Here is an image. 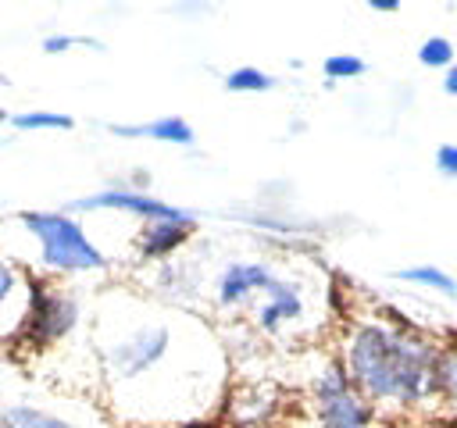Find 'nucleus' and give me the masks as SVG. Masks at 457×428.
Returning a JSON list of instances; mask_svg holds the SVG:
<instances>
[{
	"instance_id": "20e7f679",
	"label": "nucleus",
	"mask_w": 457,
	"mask_h": 428,
	"mask_svg": "<svg viewBox=\"0 0 457 428\" xmlns=\"http://www.w3.org/2000/svg\"><path fill=\"white\" fill-rule=\"evenodd\" d=\"M79 321V303L57 289H36L29 314H25V339L36 346H46L61 335H68Z\"/></svg>"
},
{
	"instance_id": "ddd939ff",
	"label": "nucleus",
	"mask_w": 457,
	"mask_h": 428,
	"mask_svg": "<svg viewBox=\"0 0 457 428\" xmlns=\"http://www.w3.org/2000/svg\"><path fill=\"white\" fill-rule=\"evenodd\" d=\"M4 417L11 421V428H75V424H68L64 417L46 414V410H36V407H25V403L7 407Z\"/></svg>"
},
{
	"instance_id": "b1692460",
	"label": "nucleus",
	"mask_w": 457,
	"mask_h": 428,
	"mask_svg": "<svg viewBox=\"0 0 457 428\" xmlns=\"http://www.w3.org/2000/svg\"><path fill=\"white\" fill-rule=\"evenodd\" d=\"M0 121H7V111H4V107H0Z\"/></svg>"
},
{
	"instance_id": "9d476101",
	"label": "nucleus",
	"mask_w": 457,
	"mask_h": 428,
	"mask_svg": "<svg viewBox=\"0 0 457 428\" xmlns=\"http://www.w3.org/2000/svg\"><path fill=\"white\" fill-rule=\"evenodd\" d=\"M189 228H193V221H150L139 235V253L143 257H164L189 235Z\"/></svg>"
},
{
	"instance_id": "1a4fd4ad",
	"label": "nucleus",
	"mask_w": 457,
	"mask_h": 428,
	"mask_svg": "<svg viewBox=\"0 0 457 428\" xmlns=\"http://www.w3.org/2000/svg\"><path fill=\"white\" fill-rule=\"evenodd\" d=\"M114 136H125V139H157V143H179V146H189L196 136L189 128V121H182L179 114H168V118H157V121H146V125H111Z\"/></svg>"
},
{
	"instance_id": "4468645a",
	"label": "nucleus",
	"mask_w": 457,
	"mask_h": 428,
	"mask_svg": "<svg viewBox=\"0 0 457 428\" xmlns=\"http://www.w3.org/2000/svg\"><path fill=\"white\" fill-rule=\"evenodd\" d=\"M271 86H275V78L257 71V68H236V71L225 75V89L228 93H264Z\"/></svg>"
},
{
	"instance_id": "423d86ee",
	"label": "nucleus",
	"mask_w": 457,
	"mask_h": 428,
	"mask_svg": "<svg viewBox=\"0 0 457 428\" xmlns=\"http://www.w3.org/2000/svg\"><path fill=\"white\" fill-rule=\"evenodd\" d=\"M164 350H168V328L164 325H154V328H139L129 339L114 342L107 350V360H111V367L121 378H136V374L150 371L164 357Z\"/></svg>"
},
{
	"instance_id": "f03ea898",
	"label": "nucleus",
	"mask_w": 457,
	"mask_h": 428,
	"mask_svg": "<svg viewBox=\"0 0 457 428\" xmlns=\"http://www.w3.org/2000/svg\"><path fill=\"white\" fill-rule=\"evenodd\" d=\"M21 225L39 239V257L46 268L57 271H100L107 268V257L86 239L82 225L61 210H29L21 214Z\"/></svg>"
},
{
	"instance_id": "a878e982",
	"label": "nucleus",
	"mask_w": 457,
	"mask_h": 428,
	"mask_svg": "<svg viewBox=\"0 0 457 428\" xmlns=\"http://www.w3.org/2000/svg\"><path fill=\"white\" fill-rule=\"evenodd\" d=\"M0 86H4V71H0Z\"/></svg>"
},
{
	"instance_id": "6e6552de",
	"label": "nucleus",
	"mask_w": 457,
	"mask_h": 428,
	"mask_svg": "<svg viewBox=\"0 0 457 428\" xmlns=\"http://www.w3.org/2000/svg\"><path fill=\"white\" fill-rule=\"evenodd\" d=\"M264 303L257 307V325L264 328V332H278L282 325H289V321H296L300 314H303V296H300V289L293 285V282H286V278H271L268 285H264Z\"/></svg>"
},
{
	"instance_id": "dca6fc26",
	"label": "nucleus",
	"mask_w": 457,
	"mask_h": 428,
	"mask_svg": "<svg viewBox=\"0 0 457 428\" xmlns=\"http://www.w3.org/2000/svg\"><path fill=\"white\" fill-rule=\"evenodd\" d=\"M418 61H421L425 68H446V64L453 61V46H450V39H443V36L425 39L421 50H418Z\"/></svg>"
},
{
	"instance_id": "412c9836",
	"label": "nucleus",
	"mask_w": 457,
	"mask_h": 428,
	"mask_svg": "<svg viewBox=\"0 0 457 428\" xmlns=\"http://www.w3.org/2000/svg\"><path fill=\"white\" fill-rule=\"evenodd\" d=\"M443 89H446L450 96H457V68H450V71H446V78H443Z\"/></svg>"
},
{
	"instance_id": "0eeeda50",
	"label": "nucleus",
	"mask_w": 457,
	"mask_h": 428,
	"mask_svg": "<svg viewBox=\"0 0 457 428\" xmlns=\"http://www.w3.org/2000/svg\"><path fill=\"white\" fill-rule=\"evenodd\" d=\"M271 278H275V271L268 264H261V260H236L218 278V303L221 307H239L250 296L264 292V285Z\"/></svg>"
},
{
	"instance_id": "2eb2a0df",
	"label": "nucleus",
	"mask_w": 457,
	"mask_h": 428,
	"mask_svg": "<svg viewBox=\"0 0 457 428\" xmlns=\"http://www.w3.org/2000/svg\"><path fill=\"white\" fill-rule=\"evenodd\" d=\"M14 128L21 132H39V128H71L68 114H54V111H29V114H14L11 118Z\"/></svg>"
},
{
	"instance_id": "bb28decb",
	"label": "nucleus",
	"mask_w": 457,
	"mask_h": 428,
	"mask_svg": "<svg viewBox=\"0 0 457 428\" xmlns=\"http://www.w3.org/2000/svg\"><path fill=\"white\" fill-rule=\"evenodd\" d=\"M311 428H325V424H311Z\"/></svg>"
},
{
	"instance_id": "4be33fe9",
	"label": "nucleus",
	"mask_w": 457,
	"mask_h": 428,
	"mask_svg": "<svg viewBox=\"0 0 457 428\" xmlns=\"http://www.w3.org/2000/svg\"><path fill=\"white\" fill-rule=\"evenodd\" d=\"M375 11H396V0H371Z\"/></svg>"
},
{
	"instance_id": "39448f33",
	"label": "nucleus",
	"mask_w": 457,
	"mask_h": 428,
	"mask_svg": "<svg viewBox=\"0 0 457 428\" xmlns=\"http://www.w3.org/2000/svg\"><path fill=\"white\" fill-rule=\"evenodd\" d=\"M129 210V214H139V218H150V221H193L189 210H179L164 200H154L146 193H136V189H104V193H93V196H82V200H71L68 210Z\"/></svg>"
},
{
	"instance_id": "6ab92c4d",
	"label": "nucleus",
	"mask_w": 457,
	"mask_h": 428,
	"mask_svg": "<svg viewBox=\"0 0 457 428\" xmlns=\"http://www.w3.org/2000/svg\"><path fill=\"white\" fill-rule=\"evenodd\" d=\"M436 164H439V171H443V175H450V178H453V175H457V146H453V143L439 146V150H436Z\"/></svg>"
},
{
	"instance_id": "f3484780",
	"label": "nucleus",
	"mask_w": 457,
	"mask_h": 428,
	"mask_svg": "<svg viewBox=\"0 0 457 428\" xmlns=\"http://www.w3.org/2000/svg\"><path fill=\"white\" fill-rule=\"evenodd\" d=\"M364 71V61L353 57V54H336L325 61V75L328 78H357Z\"/></svg>"
},
{
	"instance_id": "9b49d317",
	"label": "nucleus",
	"mask_w": 457,
	"mask_h": 428,
	"mask_svg": "<svg viewBox=\"0 0 457 428\" xmlns=\"http://www.w3.org/2000/svg\"><path fill=\"white\" fill-rule=\"evenodd\" d=\"M436 399L446 403L453 421H457V342L453 346H439V357H436Z\"/></svg>"
},
{
	"instance_id": "7ed1b4c3",
	"label": "nucleus",
	"mask_w": 457,
	"mask_h": 428,
	"mask_svg": "<svg viewBox=\"0 0 457 428\" xmlns=\"http://www.w3.org/2000/svg\"><path fill=\"white\" fill-rule=\"evenodd\" d=\"M314 410H318V424L325 428H368L371 421V407L364 403V396L353 389V382L339 364H328L314 378Z\"/></svg>"
},
{
	"instance_id": "393cba45",
	"label": "nucleus",
	"mask_w": 457,
	"mask_h": 428,
	"mask_svg": "<svg viewBox=\"0 0 457 428\" xmlns=\"http://www.w3.org/2000/svg\"><path fill=\"white\" fill-rule=\"evenodd\" d=\"M189 428H211V424H189Z\"/></svg>"
},
{
	"instance_id": "f8f14e48",
	"label": "nucleus",
	"mask_w": 457,
	"mask_h": 428,
	"mask_svg": "<svg viewBox=\"0 0 457 428\" xmlns=\"http://www.w3.org/2000/svg\"><path fill=\"white\" fill-rule=\"evenodd\" d=\"M396 278H400V282L428 285V289H436V292H443V296H457V282H453L446 271L432 268V264H421V268H400V271H396Z\"/></svg>"
},
{
	"instance_id": "a211bd4d",
	"label": "nucleus",
	"mask_w": 457,
	"mask_h": 428,
	"mask_svg": "<svg viewBox=\"0 0 457 428\" xmlns=\"http://www.w3.org/2000/svg\"><path fill=\"white\" fill-rule=\"evenodd\" d=\"M75 43L100 46V43H93V39H75V36H46V39H43V50H46V54H61V50H68V46H75Z\"/></svg>"
},
{
	"instance_id": "aec40b11",
	"label": "nucleus",
	"mask_w": 457,
	"mask_h": 428,
	"mask_svg": "<svg viewBox=\"0 0 457 428\" xmlns=\"http://www.w3.org/2000/svg\"><path fill=\"white\" fill-rule=\"evenodd\" d=\"M14 289H18V275H14V268H11V264H4V260H0V307L14 296Z\"/></svg>"
},
{
	"instance_id": "f257e3e1",
	"label": "nucleus",
	"mask_w": 457,
	"mask_h": 428,
	"mask_svg": "<svg viewBox=\"0 0 457 428\" xmlns=\"http://www.w3.org/2000/svg\"><path fill=\"white\" fill-rule=\"evenodd\" d=\"M439 346L400 321H357L343 342V371L368 407L414 410L436 399Z\"/></svg>"
},
{
	"instance_id": "5701e85b",
	"label": "nucleus",
	"mask_w": 457,
	"mask_h": 428,
	"mask_svg": "<svg viewBox=\"0 0 457 428\" xmlns=\"http://www.w3.org/2000/svg\"><path fill=\"white\" fill-rule=\"evenodd\" d=\"M0 428H11V421H7V417H4V414H0Z\"/></svg>"
}]
</instances>
